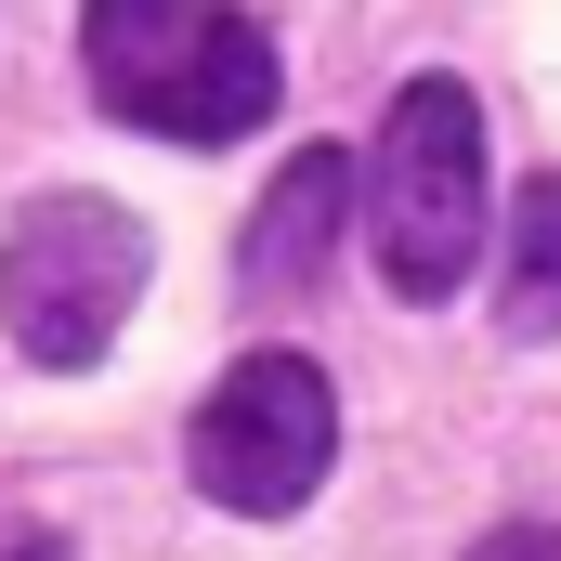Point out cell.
Wrapping results in <instances>:
<instances>
[{"instance_id":"obj_1","label":"cell","mask_w":561,"mask_h":561,"mask_svg":"<svg viewBox=\"0 0 561 561\" xmlns=\"http://www.w3.org/2000/svg\"><path fill=\"white\" fill-rule=\"evenodd\" d=\"M79 66L105 118L157 144H236L275 118V39L236 0H79Z\"/></svg>"},{"instance_id":"obj_2","label":"cell","mask_w":561,"mask_h":561,"mask_svg":"<svg viewBox=\"0 0 561 561\" xmlns=\"http://www.w3.org/2000/svg\"><path fill=\"white\" fill-rule=\"evenodd\" d=\"M366 249L392 300H457V275L483 262V105L470 79H405L379 157H366Z\"/></svg>"},{"instance_id":"obj_3","label":"cell","mask_w":561,"mask_h":561,"mask_svg":"<svg viewBox=\"0 0 561 561\" xmlns=\"http://www.w3.org/2000/svg\"><path fill=\"white\" fill-rule=\"evenodd\" d=\"M144 275H157V249H144V222L118 196H26L13 222H0V327H13V353L26 366H53V379H79V366H105V340L131 327Z\"/></svg>"},{"instance_id":"obj_4","label":"cell","mask_w":561,"mask_h":561,"mask_svg":"<svg viewBox=\"0 0 561 561\" xmlns=\"http://www.w3.org/2000/svg\"><path fill=\"white\" fill-rule=\"evenodd\" d=\"M327 457H340V392H327L313 353H249V366H222V392L183 431L196 496L236 510V523H287V510L327 483Z\"/></svg>"},{"instance_id":"obj_5","label":"cell","mask_w":561,"mask_h":561,"mask_svg":"<svg viewBox=\"0 0 561 561\" xmlns=\"http://www.w3.org/2000/svg\"><path fill=\"white\" fill-rule=\"evenodd\" d=\"M340 222H353V157L340 144H300L275 183H262V209H249V287L262 300H300V287L327 275V249H340Z\"/></svg>"},{"instance_id":"obj_6","label":"cell","mask_w":561,"mask_h":561,"mask_svg":"<svg viewBox=\"0 0 561 561\" xmlns=\"http://www.w3.org/2000/svg\"><path fill=\"white\" fill-rule=\"evenodd\" d=\"M496 327H510V340H561V170H549V183H523V209H510Z\"/></svg>"},{"instance_id":"obj_7","label":"cell","mask_w":561,"mask_h":561,"mask_svg":"<svg viewBox=\"0 0 561 561\" xmlns=\"http://www.w3.org/2000/svg\"><path fill=\"white\" fill-rule=\"evenodd\" d=\"M470 561H561V536H549V523H510V536H483Z\"/></svg>"},{"instance_id":"obj_8","label":"cell","mask_w":561,"mask_h":561,"mask_svg":"<svg viewBox=\"0 0 561 561\" xmlns=\"http://www.w3.org/2000/svg\"><path fill=\"white\" fill-rule=\"evenodd\" d=\"M0 561H66V536H39V523H0Z\"/></svg>"}]
</instances>
